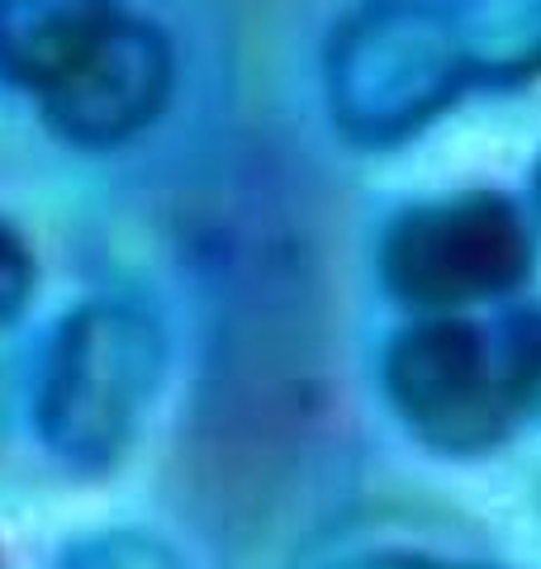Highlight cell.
Returning <instances> with one entry per match:
<instances>
[{"mask_svg":"<svg viewBox=\"0 0 541 569\" xmlns=\"http://www.w3.org/2000/svg\"><path fill=\"white\" fill-rule=\"evenodd\" d=\"M167 376V332L119 299L71 309L48 342L39 380V437L62 466L81 475L115 470L142 432V418Z\"/></svg>","mask_w":541,"mask_h":569,"instance_id":"cell-1","label":"cell"},{"mask_svg":"<svg viewBox=\"0 0 541 569\" xmlns=\"http://www.w3.org/2000/svg\"><path fill=\"white\" fill-rule=\"evenodd\" d=\"M465 86L442 0H366L323 52L328 114L366 148L423 133Z\"/></svg>","mask_w":541,"mask_h":569,"instance_id":"cell-2","label":"cell"},{"mask_svg":"<svg viewBox=\"0 0 541 569\" xmlns=\"http://www.w3.org/2000/svg\"><path fill=\"white\" fill-rule=\"evenodd\" d=\"M537 266V242L522 209L499 190H465L409 204L385 228L381 276L394 299L423 313L513 295Z\"/></svg>","mask_w":541,"mask_h":569,"instance_id":"cell-3","label":"cell"},{"mask_svg":"<svg viewBox=\"0 0 541 569\" xmlns=\"http://www.w3.org/2000/svg\"><path fill=\"white\" fill-rule=\"evenodd\" d=\"M385 395L413 437L446 456H480L513 437L494 337L461 313H427L385 347Z\"/></svg>","mask_w":541,"mask_h":569,"instance_id":"cell-4","label":"cell"},{"mask_svg":"<svg viewBox=\"0 0 541 569\" xmlns=\"http://www.w3.org/2000/svg\"><path fill=\"white\" fill-rule=\"evenodd\" d=\"M176 81L171 39L142 14H115L81 67L48 91L43 123L77 148H115L167 110Z\"/></svg>","mask_w":541,"mask_h":569,"instance_id":"cell-5","label":"cell"},{"mask_svg":"<svg viewBox=\"0 0 541 569\" xmlns=\"http://www.w3.org/2000/svg\"><path fill=\"white\" fill-rule=\"evenodd\" d=\"M115 0H0V81L48 96L115 20Z\"/></svg>","mask_w":541,"mask_h":569,"instance_id":"cell-6","label":"cell"},{"mask_svg":"<svg viewBox=\"0 0 541 569\" xmlns=\"http://www.w3.org/2000/svg\"><path fill=\"white\" fill-rule=\"evenodd\" d=\"M471 86H522L541 77V0H442Z\"/></svg>","mask_w":541,"mask_h":569,"instance_id":"cell-7","label":"cell"},{"mask_svg":"<svg viewBox=\"0 0 541 569\" xmlns=\"http://www.w3.org/2000/svg\"><path fill=\"white\" fill-rule=\"evenodd\" d=\"M503 395H509L518 422L541 413V309H513L490 328Z\"/></svg>","mask_w":541,"mask_h":569,"instance_id":"cell-8","label":"cell"},{"mask_svg":"<svg viewBox=\"0 0 541 569\" xmlns=\"http://www.w3.org/2000/svg\"><path fill=\"white\" fill-rule=\"evenodd\" d=\"M62 569H186L171 546L148 531H100L62 556Z\"/></svg>","mask_w":541,"mask_h":569,"instance_id":"cell-9","label":"cell"},{"mask_svg":"<svg viewBox=\"0 0 541 569\" xmlns=\"http://www.w3.org/2000/svg\"><path fill=\"white\" fill-rule=\"evenodd\" d=\"M33 257L24 238L14 233L10 223H0V328H10L14 318L29 309V295H33Z\"/></svg>","mask_w":541,"mask_h":569,"instance_id":"cell-10","label":"cell"},{"mask_svg":"<svg viewBox=\"0 0 541 569\" xmlns=\"http://www.w3.org/2000/svg\"><path fill=\"white\" fill-rule=\"evenodd\" d=\"M333 569H490V565H456V560H432V556H409V550H381V556H356Z\"/></svg>","mask_w":541,"mask_h":569,"instance_id":"cell-11","label":"cell"},{"mask_svg":"<svg viewBox=\"0 0 541 569\" xmlns=\"http://www.w3.org/2000/svg\"><path fill=\"white\" fill-rule=\"evenodd\" d=\"M532 194H537V209H541V162H537V176H532Z\"/></svg>","mask_w":541,"mask_h":569,"instance_id":"cell-12","label":"cell"}]
</instances>
